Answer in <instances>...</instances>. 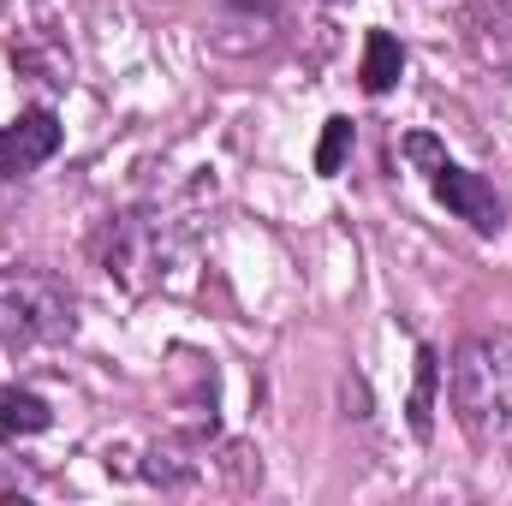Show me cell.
<instances>
[{
	"label": "cell",
	"instance_id": "8",
	"mask_svg": "<svg viewBox=\"0 0 512 506\" xmlns=\"http://www.w3.org/2000/svg\"><path fill=\"white\" fill-rule=\"evenodd\" d=\"M346 155H352V120H346V114H334V120L322 126V143H316V173H322V179H334V173L346 167Z\"/></svg>",
	"mask_w": 512,
	"mask_h": 506
},
{
	"label": "cell",
	"instance_id": "7",
	"mask_svg": "<svg viewBox=\"0 0 512 506\" xmlns=\"http://www.w3.org/2000/svg\"><path fill=\"white\" fill-rule=\"evenodd\" d=\"M54 423L48 399L24 393V387H0V435H42Z\"/></svg>",
	"mask_w": 512,
	"mask_h": 506
},
{
	"label": "cell",
	"instance_id": "5",
	"mask_svg": "<svg viewBox=\"0 0 512 506\" xmlns=\"http://www.w3.org/2000/svg\"><path fill=\"white\" fill-rule=\"evenodd\" d=\"M435 387H441V358H435V346H417V381H411V405H405L417 441L435 435Z\"/></svg>",
	"mask_w": 512,
	"mask_h": 506
},
{
	"label": "cell",
	"instance_id": "2",
	"mask_svg": "<svg viewBox=\"0 0 512 506\" xmlns=\"http://www.w3.org/2000/svg\"><path fill=\"white\" fill-rule=\"evenodd\" d=\"M72 334V298L42 268H0V340L6 346H48Z\"/></svg>",
	"mask_w": 512,
	"mask_h": 506
},
{
	"label": "cell",
	"instance_id": "6",
	"mask_svg": "<svg viewBox=\"0 0 512 506\" xmlns=\"http://www.w3.org/2000/svg\"><path fill=\"white\" fill-rule=\"evenodd\" d=\"M399 72H405V48H399L387 30H370V36H364V72H358L364 90H370V96H387V90L399 84Z\"/></svg>",
	"mask_w": 512,
	"mask_h": 506
},
{
	"label": "cell",
	"instance_id": "1",
	"mask_svg": "<svg viewBox=\"0 0 512 506\" xmlns=\"http://www.w3.org/2000/svg\"><path fill=\"white\" fill-rule=\"evenodd\" d=\"M453 411L459 423L489 441L512 429V334H483L453 364Z\"/></svg>",
	"mask_w": 512,
	"mask_h": 506
},
{
	"label": "cell",
	"instance_id": "3",
	"mask_svg": "<svg viewBox=\"0 0 512 506\" xmlns=\"http://www.w3.org/2000/svg\"><path fill=\"white\" fill-rule=\"evenodd\" d=\"M405 155L429 173V191H435L459 221H471L477 233H501V197H495V185H489L483 173H471V167L447 161V155H441V143H435L429 131H411V137H405Z\"/></svg>",
	"mask_w": 512,
	"mask_h": 506
},
{
	"label": "cell",
	"instance_id": "4",
	"mask_svg": "<svg viewBox=\"0 0 512 506\" xmlns=\"http://www.w3.org/2000/svg\"><path fill=\"white\" fill-rule=\"evenodd\" d=\"M54 149H60V120H54L48 108H36V114H24V120L0 126V173H6V179H18V173L42 167Z\"/></svg>",
	"mask_w": 512,
	"mask_h": 506
},
{
	"label": "cell",
	"instance_id": "9",
	"mask_svg": "<svg viewBox=\"0 0 512 506\" xmlns=\"http://www.w3.org/2000/svg\"><path fill=\"white\" fill-rule=\"evenodd\" d=\"M239 6H256V12H280V6H292V0H239Z\"/></svg>",
	"mask_w": 512,
	"mask_h": 506
}]
</instances>
